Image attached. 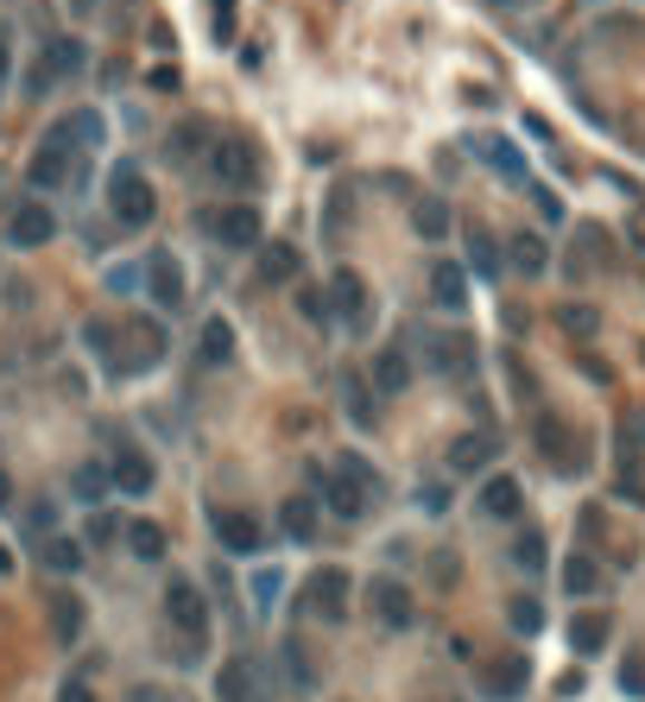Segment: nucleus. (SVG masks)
<instances>
[{"label": "nucleus", "instance_id": "obj_25", "mask_svg": "<svg viewBox=\"0 0 645 702\" xmlns=\"http://www.w3.org/2000/svg\"><path fill=\"white\" fill-rule=\"evenodd\" d=\"M569 645H576V652H602L607 645V614H576V621H569Z\"/></svg>", "mask_w": 645, "mask_h": 702}, {"label": "nucleus", "instance_id": "obj_16", "mask_svg": "<svg viewBox=\"0 0 645 702\" xmlns=\"http://www.w3.org/2000/svg\"><path fill=\"white\" fill-rule=\"evenodd\" d=\"M278 532H285L292 545H311L316 538V494H292V500L278 507Z\"/></svg>", "mask_w": 645, "mask_h": 702}, {"label": "nucleus", "instance_id": "obj_23", "mask_svg": "<svg viewBox=\"0 0 645 702\" xmlns=\"http://www.w3.org/2000/svg\"><path fill=\"white\" fill-rule=\"evenodd\" d=\"M430 361H437V368L443 373H469L475 368V349H469V335H430Z\"/></svg>", "mask_w": 645, "mask_h": 702}, {"label": "nucleus", "instance_id": "obj_36", "mask_svg": "<svg viewBox=\"0 0 645 702\" xmlns=\"http://www.w3.org/2000/svg\"><path fill=\"white\" fill-rule=\"evenodd\" d=\"M512 564H519V569H545V538H538V532H519V545H512Z\"/></svg>", "mask_w": 645, "mask_h": 702}, {"label": "nucleus", "instance_id": "obj_46", "mask_svg": "<svg viewBox=\"0 0 645 702\" xmlns=\"http://www.w3.org/2000/svg\"><path fill=\"white\" fill-rule=\"evenodd\" d=\"M115 532H120V526L108 519V513H101V519H89V538H96V545H101V538H115Z\"/></svg>", "mask_w": 645, "mask_h": 702}, {"label": "nucleus", "instance_id": "obj_11", "mask_svg": "<svg viewBox=\"0 0 645 702\" xmlns=\"http://www.w3.org/2000/svg\"><path fill=\"white\" fill-rule=\"evenodd\" d=\"M7 234H13V247H45L58 234V215L45 209V203H20L13 222H7Z\"/></svg>", "mask_w": 645, "mask_h": 702}, {"label": "nucleus", "instance_id": "obj_45", "mask_svg": "<svg viewBox=\"0 0 645 702\" xmlns=\"http://www.w3.org/2000/svg\"><path fill=\"white\" fill-rule=\"evenodd\" d=\"M58 702H96V690H89V683H63Z\"/></svg>", "mask_w": 645, "mask_h": 702}, {"label": "nucleus", "instance_id": "obj_33", "mask_svg": "<svg viewBox=\"0 0 645 702\" xmlns=\"http://www.w3.org/2000/svg\"><path fill=\"white\" fill-rule=\"evenodd\" d=\"M45 564L58 569V576H70V569H82V545L77 538H45Z\"/></svg>", "mask_w": 645, "mask_h": 702}, {"label": "nucleus", "instance_id": "obj_7", "mask_svg": "<svg viewBox=\"0 0 645 702\" xmlns=\"http://www.w3.org/2000/svg\"><path fill=\"white\" fill-rule=\"evenodd\" d=\"M368 607H373V621L387 626V633H405L411 626V588L405 583H392V576H380V583H368Z\"/></svg>", "mask_w": 645, "mask_h": 702}, {"label": "nucleus", "instance_id": "obj_37", "mask_svg": "<svg viewBox=\"0 0 645 702\" xmlns=\"http://www.w3.org/2000/svg\"><path fill=\"white\" fill-rule=\"evenodd\" d=\"M557 323H564L569 335H595V323H602V316L588 311V304H564V311H557Z\"/></svg>", "mask_w": 645, "mask_h": 702}, {"label": "nucleus", "instance_id": "obj_15", "mask_svg": "<svg viewBox=\"0 0 645 702\" xmlns=\"http://www.w3.org/2000/svg\"><path fill=\"white\" fill-rule=\"evenodd\" d=\"M146 273H153V298L165 304V311H172L177 298H184V273H177V254H172V247H153V254H146Z\"/></svg>", "mask_w": 645, "mask_h": 702}, {"label": "nucleus", "instance_id": "obj_5", "mask_svg": "<svg viewBox=\"0 0 645 702\" xmlns=\"http://www.w3.org/2000/svg\"><path fill=\"white\" fill-rule=\"evenodd\" d=\"M165 621H172L177 633H190V640H203V626H209V602H203V588H196L190 576H177V583H165Z\"/></svg>", "mask_w": 645, "mask_h": 702}, {"label": "nucleus", "instance_id": "obj_26", "mask_svg": "<svg viewBox=\"0 0 645 702\" xmlns=\"http://www.w3.org/2000/svg\"><path fill=\"white\" fill-rule=\"evenodd\" d=\"M475 153H481V158H488V165H493V172H507V177H512V184H526V158H519V153H512V146H507V139H475Z\"/></svg>", "mask_w": 645, "mask_h": 702}, {"label": "nucleus", "instance_id": "obj_12", "mask_svg": "<svg viewBox=\"0 0 645 702\" xmlns=\"http://www.w3.org/2000/svg\"><path fill=\"white\" fill-rule=\"evenodd\" d=\"M45 614H51V640L58 645L82 640V621H89V614H82V602L70 595V588H51V595H45Z\"/></svg>", "mask_w": 645, "mask_h": 702}, {"label": "nucleus", "instance_id": "obj_18", "mask_svg": "<svg viewBox=\"0 0 645 702\" xmlns=\"http://www.w3.org/2000/svg\"><path fill=\"white\" fill-rule=\"evenodd\" d=\"M368 380H373V392H405L411 387V354L405 349H380Z\"/></svg>", "mask_w": 645, "mask_h": 702}, {"label": "nucleus", "instance_id": "obj_17", "mask_svg": "<svg viewBox=\"0 0 645 702\" xmlns=\"http://www.w3.org/2000/svg\"><path fill=\"white\" fill-rule=\"evenodd\" d=\"M368 311V285H361V273H354V266H342V273L330 279V316H342V323H349V316H361Z\"/></svg>", "mask_w": 645, "mask_h": 702}, {"label": "nucleus", "instance_id": "obj_3", "mask_svg": "<svg viewBox=\"0 0 645 702\" xmlns=\"http://www.w3.org/2000/svg\"><path fill=\"white\" fill-rule=\"evenodd\" d=\"M297 607H304V614H316V621H330V626H335V621H349V569L323 564L311 583H304Z\"/></svg>", "mask_w": 645, "mask_h": 702}, {"label": "nucleus", "instance_id": "obj_31", "mask_svg": "<svg viewBox=\"0 0 645 702\" xmlns=\"http://www.w3.org/2000/svg\"><path fill=\"white\" fill-rule=\"evenodd\" d=\"M564 588H569V595H595V588H602L595 557H569V564H564Z\"/></svg>", "mask_w": 645, "mask_h": 702}, {"label": "nucleus", "instance_id": "obj_39", "mask_svg": "<svg viewBox=\"0 0 645 702\" xmlns=\"http://www.w3.org/2000/svg\"><path fill=\"white\" fill-rule=\"evenodd\" d=\"M297 311L311 316V323H335V316H330V298L316 292V285H304V292H297Z\"/></svg>", "mask_w": 645, "mask_h": 702}, {"label": "nucleus", "instance_id": "obj_28", "mask_svg": "<svg viewBox=\"0 0 645 702\" xmlns=\"http://www.w3.org/2000/svg\"><path fill=\"white\" fill-rule=\"evenodd\" d=\"M430 298H437L443 311H462V298H469V285H462V266H437V273H430Z\"/></svg>", "mask_w": 645, "mask_h": 702}, {"label": "nucleus", "instance_id": "obj_8", "mask_svg": "<svg viewBox=\"0 0 645 702\" xmlns=\"http://www.w3.org/2000/svg\"><path fill=\"white\" fill-rule=\"evenodd\" d=\"M196 222H203L222 247H260V215L241 209V203H235V209H203Z\"/></svg>", "mask_w": 645, "mask_h": 702}, {"label": "nucleus", "instance_id": "obj_14", "mask_svg": "<svg viewBox=\"0 0 645 702\" xmlns=\"http://www.w3.org/2000/svg\"><path fill=\"white\" fill-rule=\"evenodd\" d=\"M493 456H500V437H488V430H469V437H456L450 443V468L456 475H481Z\"/></svg>", "mask_w": 645, "mask_h": 702}, {"label": "nucleus", "instance_id": "obj_6", "mask_svg": "<svg viewBox=\"0 0 645 702\" xmlns=\"http://www.w3.org/2000/svg\"><path fill=\"white\" fill-rule=\"evenodd\" d=\"M82 64H89V51H82L77 39H51V45H45V51H39V64H32V89H39V96H45L51 82L77 77Z\"/></svg>", "mask_w": 645, "mask_h": 702}, {"label": "nucleus", "instance_id": "obj_20", "mask_svg": "<svg viewBox=\"0 0 645 702\" xmlns=\"http://www.w3.org/2000/svg\"><path fill=\"white\" fill-rule=\"evenodd\" d=\"M519 507H526V494H519L512 475H493L488 488H481V513L488 519H519Z\"/></svg>", "mask_w": 645, "mask_h": 702}, {"label": "nucleus", "instance_id": "obj_42", "mask_svg": "<svg viewBox=\"0 0 645 702\" xmlns=\"http://www.w3.org/2000/svg\"><path fill=\"white\" fill-rule=\"evenodd\" d=\"M215 7V39H235V0H209Z\"/></svg>", "mask_w": 645, "mask_h": 702}, {"label": "nucleus", "instance_id": "obj_21", "mask_svg": "<svg viewBox=\"0 0 645 702\" xmlns=\"http://www.w3.org/2000/svg\"><path fill=\"white\" fill-rule=\"evenodd\" d=\"M411 228L424 234V241H443L450 234V203L443 196H411Z\"/></svg>", "mask_w": 645, "mask_h": 702}, {"label": "nucleus", "instance_id": "obj_47", "mask_svg": "<svg viewBox=\"0 0 645 702\" xmlns=\"http://www.w3.org/2000/svg\"><path fill=\"white\" fill-rule=\"evenodd\" d=\"M7 500H13V481H7V468H0V507H7Z\"/></svg>", "mask_w": 645, "mask_h": 702}, {"label": "nucleus", "instance_id": "obj_2", "mask_svg": "<svg viewBox=\"0 0 645 702\" xmlns=\"http://www.w3.org/2000/svg\"><path fill=\"white\" fill-rule=\"evenodd\" d=\"M108 209H115L120 228H146L158 215V196H153V184L139 177V165H115V172H108Z\"/></svg>", "mask_w": 645, "mask_h": 702}, {"label": "nucleus", "instance_id": "obj_43", "mask_svg": "<svg viewBox=\"0 0 645 702\" xmlns=\"http://www.w3.org/2000/svg\"><path fill=\"white\" fill-rule=\"evenodd\" d=\"M278 583H285L278 569H260V607H273V602H278Z\"/></svg>", "mask_w": 645, "mask_h": 702}, {"label": "nucleus", "instance_id": "obj_9", "mask_svg": "<svg viewBox=\"0 0 645 702\" xmlns=\"http://www.w3.org/2000/svg\"><path fill=\"white\" fill-rule=\"evenodd\" d=\"M215 696L222 702H266V671L254 659H228L215 671Z\"/></svg>", "mask_w": 645, "mask_h": 702}, {"label": "nucleus", "instance_id": "obj_40", "mask_svg": "<svg viewBox=\"0 0 645 702\" xmlns=\"http://www.w3.org/2000/svg\"><path fill=\"white\" fill-rule=\"evenodd\" d=\"M620 690L626 696H645V652H633V659L620 664Z\"/></svg>", "mask_w": 645, "mask_h": 702}, {"label": "nucleus", "instance_id": "obj_32", "mask_svg": "<svg viewBox=\"0 0 645 702\" xmlns=\"http://www.w3.org/2000/svg\"><path fill=\"white\" fill-rule=\"evenodd\" d=\"M63 127H70V139H77V153L101 146V115H96V108H77V115H63Z\"/></svg>", "mask_w": 645, "mask_h": 702}, {"label": "nucleus", "instance_id": "obj_19", "mask_svg": "<svg viewBox=\"0 0 645 702\" xmlns=\"http://www.w3.org/2000/svg\"><path fill=\"white\" fill-rule=\"evenodd\" d=\"M292 279H297V247L260 241V285H292Z\"/></svg>", "mask_w": 645, "mask_h": 702}, {"label": "nucleus", "instance_id": "obj_22", "mask_svg": "<svg viewBox=\"0 0 645 702\" xmlns=\"http://www.w3.org/2000/svg\"><path fill=\"white\" fill-rule=\"evenodd\" d=\"M228 354H235V330H228L222 316H209V323H203V342H196V361H203V368H228Z\"/></svg>", "mask_w": 645, "mask_h": 702}, {"label": "nucleus", "instance_id": "obj_10", "mask_svg": "<svg viewBox=\"0 0 645 702\" xmlns=\"http://www.w3.org/2000/svg\"><path fill=\"white\" fill-rule=\"evenodd\" d=\"M153 481H158V468H153V456H146V449H115V462H108V488H120V494H153Z\"/></svg>", "mask_w": 645, "mask_h": 702}, {"label": "nucleus", "instance_id": "obj_48", "mask_svg": "<svg viewBox=\"0 0 645 702\" xmlns=\"http://www.w3.org/2000/svg\"><path fill=\"white\" fill-rule=\"evenodd\" d=\"M7 64H13V51H7V39H0V82H7Z\"/></svg>", "mask_w": 645, "mask_h": 702}, {"label": "nucleus", "instance_id": "obj_1", "mask_svg": "<svg viewBox=\"0 0 645 702\" xmlns=\"http://www.w3.org/2000/svg\"><path fill=\"white\" fill-rule=\"evenodd\" d=\"M203 172H209V184H228V191H247V184H260V153L247 146V139L222 134L203 146Z\"/></svg>", "mask_w": 645, "mask_h": 702}, {"label": "nucleus", "instance_id": "obj_29", "mask_svg": "<svg viewBox=\"0 0 645 702\" xmlns=\"http://www.w3.org/2000/svg\"><path fill=\"white\" fill-rule=\"evenodd\" d=\"M469 266H475V279H500V247L481 228H469Z\"/></svg>", "mask_w": 645, "mask_h": 702}, {"label": "nucleus", "instance_id": "obj_34", "mask_svg": "<svg viewBox=\"0 0 645 702\" xmlns=\"http://www.w3.org/2000/svg\"><path fill=\"white\" fill-rule=\"evenodd\" d=\"M507 621H512V633H538V626H545V607L531 602V595H512V602H507Z\"/></svg>", "mask_w": 645, "mask_h": 702}, {"label": "nucleus", "instance_id": "obj_24", "mask_svg": "<svg viewBox=\"0 0 645 702\" xmlns=\"http://www.w3.org/2000/svg\"><path fill=\"white\" fill-rule=\"evenodd\" d=\"M342 406L354 411V425H361V430H373V387H368V373H349V380H342Z\"/></svg>", "mask_w": 645, "mask_h": 702}, {"label": "nucleus", "instance_id": "obj_30", "mask_svg": "<svg viewBox=\"0 0 645 702\" xmlns=\"http://www.w3.org/2000/svg\"><path fill=\"white\" fill-rule=\"evenodd\" d=\"M526 677H531V671H526V659H500V664H493V683H488V690H493V696H519V690H526Z\"/></svg>", "mask_w": 645, "mask_h": 702}, {"label": "nucleus", "instance_id": "obj_50", "mask_svg": "<svg viewBox=\"0 0 645 702\" xmlns=\"http://www.w3.org/2000/svg\"><path fill=\"white\" fill-rule=\"evenodd\" d=\"M127 702H158V696H153V690H139V696H127Z\"/></svg>", "mask_w": 645, "mask_h": 702}, {"label": "nucleus", "instance_id": "obj_44", "mask_svg": "<svg viewBox=\"0 0 645 702\" xmlns=\"http://www.w3.org/2000/svg\"><path fill=\"white\" fill-rule=\"evenodd\" d=\"M134 285H139L134 266H115V273H108V292H134Z\"/></svg>", "mask_w": 645, "mask_h": 702}, {"label": "nucleus", "instance_id": "obj_41", "mask_svg": "<svg viewBox=\"0 0 645 702\" xmlns=\"http://www.w3.org/2000/svg\"><path fill=\"white\" fill-rule=\"evenodd\" d=\"M101 488H108V468H101V462L77 468V494H82V500H96V494H101Z\"/></svg>", "mask_w": 645, "mask_h": 702}, {"label": "nucleus", "instance_id": "obj_51", "mask_svg": "<svg viewBox=\"0 0 645 702\" xmlns=\"http://www.w3.org/2000/svg\"><path fill=\"white\" fill-rule=\"evenodd\" d=\"M500 7H512V0H500Z\"/></svg>", "mask_w": 645, "mask_h": 702}, {"label": "nucleus", "instance_id": "obj_4", "mask_svg": "<svg viewBox=\"0 0 645 702\" xmlns=\"http://www.w3.org/2000/svg\"><path fill=\"white\" fill-rule=\"evenodd\" d=\"M77 139H70V127H51V134H45V146L39 153H32V184H39V191H58V184H70V172H77Z\"/></svg>", "mask_w": 645, "mask_h": 702}, {"label": "nucleus", "instance_id": "obj_38", "mask_svg": "<svg viewBox=\"0 0 645 702\" xmlns=\"http://www.w3.org/2000/svg\"><path fill=\"white\" fill-rule=\"evenodd\" d=\"M285 671H292V683L297 690H316V664L297 652V645H285Z\"/></svg>", "mask_w": 645, "mask_h": 702}, {"label": "nucleus", "instance_id": "obj_27", "mask_svg": "<svg viewBox=\"0 0 645 702\" xmlns=\"http://www.w3.org/2000/svg\"><path fill=\"white\" fill-rule=\"evenodd\" d=\"M507 254H512V266H519L526 279H538V273L550 266V254H545V241H538V234H512Z\"/></svg>", "mask_w": 645, "mask_h": 702}, {"label": "nucleus", "instance_id": "obj_49", "mask_svg": "<svg viewBox=\"0 0 645 702\" xmlns=\"http://www.w3.org/2000/svg\"><path fill=\"white\" fill-rule=\"evenodd\" d=\"M0 576H13V557H7V550H0Z\"/></svg>", "mask_w": 645, "mask_h": 702}, {"label": "nucleus", "instance_id": "obj_35", "mask_svg": "<svg viewBox=\"0 0 645 702\" xmlns=\"http://www.w3.org/2000/svg\"><path fill=\"white\" fill-rule=\"evenodd\" d=\"M127 545H134V557H146V564H153V557H165V532L139 519V526H127Z\"/></svg>", "mask_w": 645, "mask_h": 702}, {"label": "nucleus", "instance_id": "obj_13", "mask_svg": "<svg viewBox=\"0 0 645 702\" xmlns=\"http://www.w3.org/2000/svg\"><path fill=\"white\" fill-rule=\"evenodd\" d=\"M209 526L228 550H260V519L254 513H235V507H209Z\"/></svg>", "mask_w": 645, "mask_h": 702}]
</instances>
